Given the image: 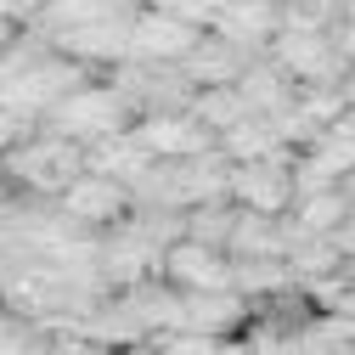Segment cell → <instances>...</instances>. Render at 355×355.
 <instances>
[{
    "instance_id": "obj_1",
    "label": "cell",
    "mask_w": 355,
    "mask_h": 355,
    "mask_svg": "<svg viewBox=\"0 0 355 355\" xmlns=\"http://www.w3.org/2000/svg\"><path fill=\"white\" fill-rule=\"evenodd\" d=\"M73 175H85V141L62 136L51 124H40L12 153H0V181L23 198H62Z\"/></svg>"
},
{
    "instance_id": "obj_2",
    "label": "cell",
    "mask_w": 355,
    "mask_h": 355,
    "mask_svg": "<svg viewBox=\"0 0 355 355\" xmlns=\"http://www.w3.org/2000/svg\"><path fill=\"white\" fill-rule=\"evenodd\" d=\"M46 124L91 147V141H102V136H119V130H130V124H136V107H130L102 73H91L85 85H73V91L46 113Z\"/></svg>"
},
{
    "instance_id": "obj_3",
    "label": "cell",
    "mask_w": 355,
    "mask_h": 355,
    "mask_svg": "<svg viewBox=\"0 0 355 355\" xmlns=\"http://www.w3.org/2000/svg\"><path fill=\"white\" fill-rule=\"evenodd\" d=\"M130 187L124 181H113V175H102V169H85V175H73V181L62 187V198H57V209L68 214V220H79L85 232H107V226H119V220L130 214Z\"/></svg>"
},
{
    "instance_id": "obj_4",
    "label": "cell",
    "mask_w": 355,
    "mask_h": 355,
    "mask_svg": "<svg viewBox=\"0 0 355 355\" xmlns=\"http://www.w3.org/2000/svg\"><path fill=\"white\" fill-rule=\"evenodd\" d=\"M293 158L299 153H271L232 164V203L259 209V214H288L293 209Z\"/></svg>"
},
{
    "instance_id": "obj_5",
    "label": "cell",
    "mask_w": 355,
    "mask_h": 355,
    "mask_svg": "<svg viewBox=\"0 0 355 355\" xmlns=\"http://www.w3.org/2000/svg\"><path fill=\"white\" fill-rule=\"evenodd\" d=\"M158 277L181 293H203V288H232V254L214 248V243H198V237H175L164 248V265Z\"/></svg>"
},
{
    "instance_id": "obj_6",
    "label": "cell",
    "mask_w": 355,
    "mask_h": 355,
    "mask_svg": "<svg viewBox=\"0 0 355 355\" xmlns=\"http://www.w3.org/2000/svg\"><path fill=\"white\" fill-rule=\"evenodd\" d=\"M136 136L147 141L153 158H198V153L220 147L214 130H209L192 107H181V113H141V119H136Z\"/></svg>"
},
{
    "instance_id": "obj_7",
    "label": "cell",
    "mask_w": 355,
    "mask_h": 355,
    "mask_svg": "<svg viewBox=\"0 0 355 355\" xmlns=\"http://www.w3.org/2000/svg\"><path fill=\"white\" fill-rule=\"evenodd\" d=\"M198 34H203V28H192V23H181V17H169V12L141 6L136 23H130V57H136V62H181V57L192 51Z\"/></svg>"
},
{
    "instance_id": "obj_8",
    "label": "cell",
    "mask_w": 355,
    "mask_h": 355,
    "mask_svg": "<svg viewBox=\"0 0 355 355\" xmlns=\"http://www.w3.org/2000/svg\"><path fill=\"white\" fill-rule=\"evenodd\" d=\"M209 28H220L226 40H237L243 51L265 57V51H271V40H277V28H282V0H226V6H214V23Z\"/></svg>"
},
{
    "instance_id": "obj_9",
    "label": "cell",
    "mask_w": 355,
    "mask_h": 355,
    "mask_svg": "<svg viewBox=\"0 0 355 355\" xmlns=\"http://www.w3.org/2000/svg\"><path fill=\"white\" fill-rule=\"evenodd\" d=\"M288 248H293V220L288 214H259V209L237 203L232 237H226L232 259H288Z\"/></svg>"
},
{
    "instance_id": "obj_10",
    "label": "cell",
    "mask_w": 355,
    "mask_h": 355,
    "mask_svg": "<svg viewBox=\"0 0 355 355\" xmlns=\"http://www.w3.org/2000/svg\"><path fill=\"white\" fill-rule=\"evenodd\" d=\"M248 62H254V51H243L237 40H226L220 28H203L198 40H192V51L181 57V68H187V79L198 85H237L243 73H248Z\"/></svg>"
},
{
    "instance_id": "obj_11",
    "label": "cell",
    "mask_w": 355,
    "mask_h": 355,
    "mask_svg": "<svg viewBox=\"0 0 355 355\" xmlns=\"http://www.w3.org/2000/svg\"><path fill=\"white\" fill-rule=\"evenodd\" d=\"M153 164H158V158H153L147 141L136 136V124L119 130V136H102V141L85 147V169H102V175H113V181H124V187H136Z\"/></svg>"
},
{
    "instance_id": "obj_12",
    "label": "cell",
    "mask_w": 355,
    "mask_h": 355,
    "mask_svg": "<svg viewBox=\"0 0 355 355\" xmlns=\"http://www.w3.org/2000/svg\"><path fill=\"white\" fill-rule=\"evenodd\" d=\"M349 192H344V181L338 187H316V192H299L293 198V209H288V220H293V237H333L344 220H349Z\"/></svg>"
},
{
    "instance_id": "obj_13",
    "label": "cell",
    "mask_w": 355,
    "mask_h": 355,
    "mask_svg": "<svg viewBox=\"0 0 355 355\" xmlns=\"http://www.w3.org/2000/svg\"><path fill=\"white\" fill-rule=\"evenodd\" d=\"M232 288L248 299V310L254 304H265V299H277V293H293L299 288V271L288 259H232Z\"/></svg>"
},
{
    "instance_id": "obj_14",
    "label": "cell",
    "mask_w": 355,
    "mask_h": 355,
    "mask_svg": "<svg viewBox=\"0 0 355 355\" xmlns=\"http://www.w3.org/2000/svg\"><path fill=\"white\" fill-rule=\"evenodd\" d=\"M220 153H226L232 164H248V158H271V153H293V147L277 136L271 113H248L237 130H226V136H220Z\"/></svg>"
},
{
    "instance_id": "obj_15",
    "label": "cell",
    "mask_w": 355,
    "mask_h": 355,
    "mask_svg": "<svg viewBox=\"0 0 355 355\" xmlns=\"http://www.w3.org/2000/svg\"><path fill=\"white\" fill-rule=\"evenodd\" d=\"M192 113L214 130V141H220L226 130H237V124L254 113V102L243 96V85H203V91L192 96Z\"/></svg>"
},
{
    "instance_id": "obj_16",
    "label": "cell",
    "mask_w": 355,
    "mask_h": 355,
    "mask_svg": "<svg viewBox=\"0 0 355 355\" xmlns=\"http://www.w3.org/2000/svg\"><path fill=\"white\" fill-rule=\"evenodd\" d=\"M304 158L316 164V169L327 175V181H344V175H355V130H349L344 119H333V124L322 130V136L304 147Z\"/></svg>"
},
{
    "instance_id": "obj_17",
    "label": "cell",
    "mask_w": 355,
    "mask_h": 355,
    "mask_svg": "<svg viewBox=\"0 0 355 355\" xmlns=\"http://www.w3.org/2000/svg\"><path fill=\"white\" fill-rule=\"evenodd\" d=\"M232 220H237V203H232V198H220V203H198V209H187V214H181V237H198V243L226 248Z\"/></svg>"
},
{
    "instance_id": "obj_18",
    "label": "cell",
    "mask_w": 355,
    "mask_h": 355,
    "mask_svg": "<svg viewBox=\"0 0 355 355\" xmlns=\"http://www.w3.org/2000/svg\"><path fill=\"white\" fill-rule=\"evenodd\" d=\"M0 355H51V327L0 304Z\"/></svg>"
},
{
    "instance_id": "obj_19",
    "label": "cell",
    "mask_w": 355,
    "mask_h": 355,
    "mask_svg": "<svg viewBox=\"0 0 355 355\" xmlns=\"http://www.w3.org/2000/svg\"><path fill=\"white\" fill-rule=\"evenodd\" d=\"M40 124H46V119H34L28 107H12V102H0V153H12L23 136H34Z\"/></svg>"
},
{
    "instance_id": "obj_20",
    "label": "cell",
    "mask_w": 355,
    "mask_h": 355,
    "mask_svg": "<svg viewBox=\"0 0 355 355\" xmlns=\"http://www.w3.org/2000/svg\"><path fill=\"white\" fill-rule=\"evenodd\" d=\"M51 0H0V17L6 23H17V28H28V23H40V12H46Z\"/></svg>"
},
{
    "instance_id": "obj_21",
    "label": "cell",
    "mask_w": 355,
    "mask_h": 355,
    "mask_svg": "<svg viewBox=\"0 0 355 355\" xmlns=\"http://www.w3.org/2000/svg\"><path fill=\"white\" fill-rule=\"evenodd\" d=\"M214 355H254V349H248V344H243V338H226V344H220V349H214Z\"/></svg>"
},
{
    "instance_id": "obj_22",
    "label": "cell",
    "mask_w": 355,
    "mask_h": 355,
    "mask_svg": "<svg viewBox=\"0 0 355 355\" xmlns=\"http://www.w3.org/2000/svg\"><path fill=\"white\" fill-rule=\"evenodd\" d=\"M344 192H349V203H355V175H344Z\"/></svg>"
}]
</instances>
